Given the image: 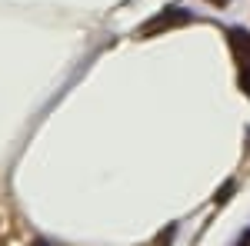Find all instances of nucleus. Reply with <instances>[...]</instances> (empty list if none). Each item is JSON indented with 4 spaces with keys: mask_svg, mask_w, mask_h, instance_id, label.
I'll return each instance as SVG.
<instances>
[{
    "mask_svg": "<svg viewBox=\"0 0 250 246\" xmlns=\"http://www.w3.org/2000/svg\"><path fill=\"white\" fill-rule=\"evenodd\" d=\"M190 20L187 10H180V7H170V10H164V14H157L154 20H147L144 27H140V37H157V34H164V30H173V27H184Z\"/></svg>",
    "mask_w": 250,
    "mask_h": 246,
    "instance_id": "f257e3e1",
    "label": "nucleus"
},
{
    "mask_svg": "<svg viewBox=\"0 0 250 246\" xmlns=\"http://www.w3.org/2000/svg\"><path fill=\"white\" fill-rule=\"evenodd\" d=\"M227 40H230L233 54L240 57V63H250V34H247V30L233 27V30H227Z\"/></svg>",
    "mask_w": 250,
    "mask_h": 246,
    "instance_id": "f03ea898",
    "label": "nucleus"
},
{
    "mask_svg": "<svg viewBox=\"0 0 250 246\" xmlns=\"http://www.w3.org/2000/svg\"><path fill=\"white\" fill-rule=\"evenodd\" d=\"M237 246H250V233H247V236H240V243H237Z\"/></svg>",
    "mask_w": 250,
    "mask_h": 246,
    "instance_id": "7ed1b4c3",
    "label": "nucleus"
},
{
    "mask_svg": "<svg viewBox=\"0 0 250 246\" xmlns=\"http://www.w3.org/2000/svg\"><path fill=\"white\" fill-rule=\"evenodd\" d=\"M34 246H47V243H34Z\"/></svg>",
    "mask_w": 250,
    "mask_h": 246,
    "instance_id": "20e7f679",
    "label": "nucleus"
}]
</instances>
